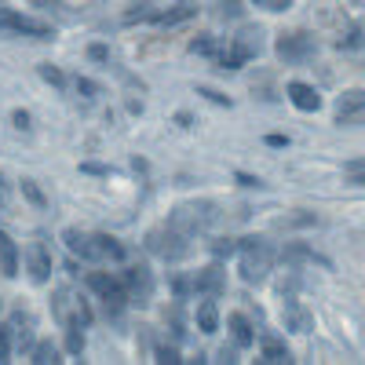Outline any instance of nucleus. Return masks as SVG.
I'll return each instance as SVG.
<instances>
[{"instance_id":"nucleus-1","label":"nucleus","mask_w":365,"mask_h":365,"mask_svg":"<svg viewBox=\"0 0 365 365\" xmlns=\"http://www.w3.org/2000/svg\"><path fill=\"white\" fill-rule=\"evenodd\" d=\"M237 267H241V278L249 285H263L267 274L274 267V249L267 237H241L237 245Z\"/></svg>"},{"instance_id":"nucleus-2","label":"nucleus","mask_w":365,"mask_h":365,"mask_svg":"<svg viewBox=\"0 0 365 365\" xmlns=\"http://www.w3.org/2000/svg\"><path fill=\"white\" fill-rule=\"evenodd\" d=\"M84 285L91 289V292H96L99 299H103V307H106V314H120V311H125L128 307V289H125V282H117V278H110V274L106 270H91L88 274V278H84Z\"/></svg>"},{"instance_id":"nucleus-3","label":"nucleus","mask_w":365,"mask_h":365,"mask_svg":"<svg viewBox=\"0 0 365 365\" xmlns=\"http://www.w3.org/2000/svg\"><path fill=\"white\" fill-rule=\"evenodd\" d=\"M55 26L51 22H41V19H29V15H19L11 8H0V37H29V41H51Z\"/></svg>"},{"instance_id":"nucleus-4","label":"nucleus","mask_w":365,"mask_h":365,"mask_svg":"<svg viewBox=\"0 0 365 365\" xmlns=\"http://www.w3.org/2000/svg\"><path fill=\"white\" fill-rule=\"evenodd\" d=\"M212 220H216V205H212V201H187V205H179V208L172 212L168 223H172L179 234L194 237V234H201Z\"/></svg>"},{"instance_id":"nucleus-5","label":"nucleus","mask_w":365,"mask_h":365,"mask_svg":"<svg viewBox=\"0 0 365 365\" xmlns=\"http://www.w3.org/2000/svg\"><path fill=\"white\" fill-rule=\"evenodd\" d=\"M146 249L154 252V256H161V259H182L190 245H187V234H179L168 223V227H158V230L146 234Z\"/></svg>"},{"instance_id":"nucleus-6","label":"nucleus","mask_w":365,"mask_h":365,"mask_svg":"<svg viewBox=\"0 0 365 365\" xmlns=\"http://www.w3.org/2000/svg\"><path fill=\"white\" fill-rule=\"evenodd\" d=\"M274 51H278V58L285 66H303L307 58H314L318 44L311 34H282L278 44H274Z\"/></svg>"},{"instance_id":"nucleus-7","label":"nucleus","mask_w":365,"mask_h":365,"mask_svg":"<svg viewBox=\"0 0 365 365\" xmlns=\"http://www.w3.org/2000/svg\"><path fill=\"white\" fill-rule=\"evenodd\" d=\"M22 259H26V274H29V282H34V285H48L51 282L55 259H51V249L44 245V241H29Z\"/></svg>"},{"instance_id":"nucleus-8","label":"nucleus","mask_w":365,"mask_h":365,"mask_svg":"<svg viewBox=\"0 0 365 365\" xmlns=\"http://www.w3.org/2000/svg\"><path fill=\"white\" fill-rule=\"evenodd\" d=\"M120 282H125V289H128V299L139 303V307H146V303L154 299V274H150L146 267H128Z\"/></svg>"},{"instance_id":"nucleus-9","label":"nucleus","mask_w":365,"mask_h":365,"mask_svg":"<svg viewBox=\"0 0 365 365\" xmlns=\"http://www.w3.org/2000/svg\"><path fill=\"white\" fill-rule=\"evenodd\" d=\"M285 96H289V103H292L299 113H318V110H322V96H318V88H314V84H307V81H289Z\"/></svg>"},{"instance_id":"nucleus-10","label":"nucleus","mask_w":365,"mask_h":365,"mask_svg":"<svg viewBox=\"0 0 365 365\" xmlns=\"http://www.w3.org/2000/svg\"><path fill=\"white\" fill-rule=\"evenodd\" d=\"M230 48L249 63V58H256V55L263 51V29H259V26H241L237 34L230 37Z\"/></svg>"},{"instance_id":"nucleus-11","label":"nucleus","mask_w":365,"mask_h":365,"mask_svg":"<svg viewBox=\"0 0 365 365\" xmlns=\"http://www.w3.org/2000/svg\"><path fill=\"white\" fill-rule=\"evenodd\" d=\"M63 241H66V249H70L77 259H84V263H99L96 237H91V234H84V230H77V227H66V230H63Z\"/></svg>"},{"instance_id":"nucleus-12","label":"nucleus","mask_w":365,"mask_h":365,"mask_svg":"<svg viewBox=\"0 0 365 365\" xmlns=\"http://www.w3.org/2000/svg\"><path fill=\"white\" fill-rule=\"evenodd\" d=\"M282 322H285L289 332H311V329H314L311 311H303L299 303H296L292 296H285V292H282Z\"/></svg>"},{"instance_id":"nucleus-13","label":"nucleus","mask_w":365,"mask_h":365,"mask_svg":"<svg viewBox=\"0 0 365 365\" xmlns=\"http://www.w3.org/2000/svg\"><path fill=\"white\" fill-rule=\"evenodd\" d=\"M223 289H227V274H223V267H220V263H212V267L197 270V278H194V292H201V296H220Z\"/></svg>"},{"instance_id":"nucleus-14","label":"nucleus","mask_w":365,"mask_h":365,"mask_svg":"<svg viewBox=\"0 0 365 365\" xmlns=\"http://www.w3.org/2000/svg\"><path fill=\"white\" fill-rule=\"evenodd\" d=\"M332 110H336V120H340V125H344V120H354L358 113H365V88H347L344 96L336 99V106H332Z\"/></svg>"},{"instance_id":"nucleus-15","label":"nucleus","mask_w":365,"mask_h":365,"mask_svg":"<svg viewBox=\"0 0 365 365\" xmlns=\"http://www.w3.org/2000/svg\"><path fill=\"white\" fill-rule=\"evenodd\" d=\"M227 329H230V340H234L237 351L256 347V329H252V322H249L245 314H230V318H227Z\"/></svg>"},{"instance_id":"nucleus-16","label":"nucleus","mask_w":365,"mask_h":365,"mask_svg":"<svg viewBox=\"0 0 365 365\" xmlns=\"http://www.w3.org/2000/svg\"><path fill=\"white\" fill-rule=\"evenodd\" d=\"M19 263H22L19 245L11 241V234L0 230V274H4V278H19Z\"/></svg>"},{"instance_id":"nucleus-17","label":"nucleus","mask_w":365,"mask_h":365,"mask_svg":"<svg viewBox=\"0 0 365 365\" xmlns=\"http://www.w3.org/2000/svg\"><path fill=\"white\" fill-rule=\"evenodd\" d=\"M194 322H197V329L205 332V336H212V332H220V307H216V296H205V299L197 303Z\"/></svg>"},{"instance_id":"nucleus-18","label":"nucleus","mask_w":365,"mask_h":365,"mask_svg":"<svg viewBox=\"0 0 365 365\" xmlns=\"http://www.w3.org/2000/svg\"><path fill=\"white\" fill-rule=\"evenodd\" d=\"M91 237H96L99 263H125V259H128V249L120 245L117 237H110V234H91Z\"/></svg>"},{"instance_id":"nucleus-19","label":"nucleus","mask_w":365,"mask_h":365,"mask_svg":"<svg viewBox=\"0 0 365 365\" xmlns=\"http://www.w3.org/2000/svg\"><path fill=\"white\" fill-rule=\"evenodd\" d=\"M194 15H197V4H190V0H179V4L158 11L154 22H158V26H179V22H187V19H194Z\"/></svg>"},{"instance_id":"nucleus-20","label":"nucleus","mask_w":365,"mask_h":365,"mask_svg":"<svg viewBox=\"0 0 365 365\" xmlns=\"http://www.w3.org/2000/svg\"><path fill=\"white\" fill-rule=\"evenodd\" d=\"M259 354H263V361H270V365H278V361H292V354H289V347L274 336V332H263L259 336Z\"/></svg>"},{"instance_id":"nucleus-21","label":"nucleus","mask_w":365,"mask_h":365,"mask_svg":"<svg viewBox=\"0 0 365 365\" xmlns=\"http://www.w3.org/2000/svg\"><path fill=\"white\" fill-rule=\"evenodd\" d=\"M51 314H55L58 325L70 322V314H73V296H70V289H55V296H51Z\"/></svg>"},{"instance_id":"nucleus-22","label":"nucleus","mask_w":365,"mask_h":365,"mask_svg":"<svg viewBox=\"0 0 365 365\" xmlns=\"http://www.w3.org/2000/svg\"><path fill=\"white\" fill-rule=\"evenodd\" d=\"M29 4L44 15H51V19H58V22H73V15L66 11V0H29Z\"/></svg>"},{"instance_id":"nucleus-23","label":"nucleus","mask_w":365,"mask_h":365,"mask_svg":"<svg viewBox=\"0 0 365 365\" xmlns=\"http://www.w3.org/2000/svg\"><path fill=\"white\" fill-rule=\"evenodd\" d=\"M29 361H37V365H55V361H63L58 358V347L51 340H37V347L29 351Z\"/></svg>"},{"instance_id":"nucleus-24","label":"nucleus","mask_w":365,"mask_h":365,"mask_svg":"<svg viewBox=\"0 0 365 365\" xmlns=\"http://www.w3.org/2000/svg\"><path fill=\"white\" fill-rule=\"evenodd\" d=\"M15 351V325L11 322H0V361H8Z\"/></svg>"},{"instance_id":"nucleus-25","label":"nucleus","mask_w":365,"mask_h":365,"mask_svg":"<svg viewBox=\"0 0 365 365\" xmlns=\"http://www.w3.org/2000/svg\"><path fill=\"white\" fill-rule=\"evenodd\" d=\"M190 51H194V55H205V58H220V44L212 41L208 34H205V37H194V41H190Z\"/></svg>"},{"instance_id":"nucleus-26","label":"nucleus","mask_w":365,"mask_h":365,"mask_svg":"<svg viewBox=\"0 0 365 365\" xmlns=\"http://www.w3.org/2000/svg\"><path fill=\"white\" fill-rule=\"evenodd\" d=\"M41 81L44 84H51V88H58V91H63L66 88V77H63V70H58V66H51V63H41Z\"/></svg>"},{"instance_id":"nucleus-27","label":"nucleus","mask_w":365,"mask_h":365,"mask_svg":"<svg viewBox=\"0 0 365 365\" xmlns=\"http://www.w3.org/2000/svg\"><path fill=\"white\" fill-rule=\"evenodd\" d=\"M154 15H158V4H135L128 15H125V22L132 26V22H154Z\"/></svg>"},{"instance_id":"nucleus-28","label":"nucleus","mask_w":365,"mask_h":365,"mask_svg":"<svg viewBox=\"0 0 365 365\" xmlns=\"http://www.w3.org/2000/svg\"><path fill=\"white\" fill-rule=\"evenodd\" d=\"M66 351L70 354L84 351V325H66Z\"/></svg>"},{"instance_id":"nucleus-29","label":"nucleus","mask_w":365,"mask_h":365,"mask_svg":"<svg viewBox=\"0 0 365 365\" xmlns=\"http://www.w3.org/2000/svg\"><path fill=\"white\" fill-rule=\"evenodd\" d=\"M19 187H22V194H26V201H34L37 208H44V205H48V197L41 194V187H37V182H34V179H22V182H19Z\"/></svg>"},{"instance_id":"nucleus-30","label":"nucleus","mask_w":365,"mask_h":365,"mask_svg":"<svg viewBox=\"0 0 365 365\" xmlns=\"http://www.w3.org/2000/svg\"><path fill=\"white\" fill-rule=\"evenodd\" d=\"M252 8L270 11V15H282V11H289V8H292V0H252Z\"/></svg>"},{"instance_id":"nucleus-31","label":"nucleus","mask_w":365,"mask_h":365,"mask_svg":"<svg viewBox=\"0 0 365 365\" xmlns=\"http://www.w3.org/2000/svg\"><path fill=\"white\" fill-rule=\"evenodd\" d=\"M77 91H81L84 99H99V91H103V88H99L96 81H88V77H77Z\"/></svg>"},{"instance_id":"nucleus-32","label":"nucleus","mask_w":365,"mask_h":365,"mask_svg":"<svg viewBox=\"0 0 365 365\" xmlns=\"http://www.w3.org/2000/svg\"><path fill=\"white\" fill-rule=\"evenodd\" d=\"M197 96H205L208 103H216V106H230V99L223 96V91H216V88H197Z\"/></svg>"},{"instance_id":"nucleus-33","label":"nucleus","mask_w":365,"mask_h":365,"mask_svg":"<svg viewBox=\"0 0 365 365\" xmlns=\"http://www.w3.org/2000/svg\"><path fill=\"white\" fill-rule=\"evenodd\" d=\"M158 361H168V365L182 361V358H179V347H172V344H161V347H158Z\"/></svg>"},{"instance_id":"nucleus-34","label":"nucleus","mask_w":365,"mask_h":365,"mask_svg":"<svg viewBox=\"0 0 365 365\" xmlns=\"http://www.w3.org/2000/svg\"><path fill=\"white\" fill-rule=\"evenodd\" d=\"M88 58H91V63H106L110 48H106V44H91V48H88Z\"/></svg>"},{"instance_id":"nucleus-35","label":"nucleus","mask_w":365,"mask_h":365,"mask_svg":"<svg viewBox=\"0 0 365 365\" xmlns=\"http://www.w3.org/2000/svg\"><path fill=\"white\" fill-rule=\"evenodd\" d=\"M81 172H84V175H110V168H106V165H96V161H84Z\"/></svg>"},{"instance_id":"nucleus-36","label":"nucleus","mask_w":365,"mask_h":365,"mask_svg":"<svg viewBox=\"0 0 365 365\" xmlns=\"http://www.w3.org/2000/svg\"><path fill=\"white\" fill-rule=\"evenodd\" d=\"M11 120H15V128H19V132H29V113H26V110H15Z\"/></svg>"},{"instance_id":"nucleus-37","label":"nucleus","mask_w":365,"mask_h":365,"mask_svg":"<svg viewBox=\"0 0 365 365\" xmlns=\"http://www.w3.org/2000/svg\"><path fill=\"white\" fill-rule=\"evenodd\" d=\"M237 182H241V187H256V190L263 187V182H259V179H252V175H237Z\"/></svg>"},{"instance_id":"nucleus-38","label":"nucleus","mask_w":365,"mask_h":365,"mask_svg":"<svg viewBox=\"0 0 365 365\" xmlns=\"http://www.w3.org/2000/svg\"><path fill=\"white\" fill-rule=\"evenodd\" d=\"M285 143H289L285 135H267V146H285Z\"/></svg>"},{"instance_id":"nucleus-39","label":"nucleus","mask_w":365,"mask_h":365,"mask_svg":"<svg viewBox=\"0 0 365 365\" xmlns=\"http://www.w3.org/2000/svg\"><path fill=\"white\" fill-rule=\"evenodd\" d=\"M347 175H351L354 187H365V172H347Z\"/></svg>"},{"instance_id":"nucleus-40","label":"nucleus","mask_w":365,"mask_h":365,"mask_svg":"<svg viewBox=\"0 0 365 365\" xmlns=\"http://www.w3.org/2000/svg\"><path fill=\"white\" fill-rule=\"evenodd\" d=\"M0 311H4V303H0Z\"/></svg>"},{"instance_id":"nucleus-41","label":"nucleus","mask_w":365,"mask_h":365,"mask_svg":"<svg viewBox=\"0 0 365 365\" xmlns=\"http://www.w3.org/2000/svg\"><path fill=\"white\" fill-rule=\"evenodd\" d=\"M0 205H4V197H0Z\"/></svg>"}]
</instances>
